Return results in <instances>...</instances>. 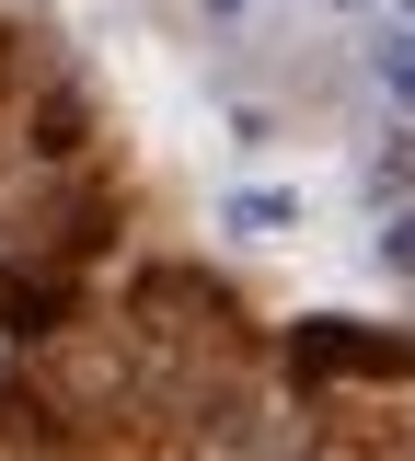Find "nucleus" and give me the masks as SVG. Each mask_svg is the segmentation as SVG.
Listing matches in <instances>:
<instances>
[{"instance_id":"1","label":"nucleus","mask_w":415,"mask_h":461,"mask_svg":"<svg viewBox=\"0 0 415 461\" xmlns=\"http://www.w3.org/2000/svg\"><path fill=\"white\" fill-rule=\"evenodd\" d=\"M220 220H231V230H254V242H266V230H300V196H289V185H242L231 208H220Z\"/></svg>"},{"instance_id":"2","label":"nucleus","mask_w":415,"mask_h":461,"mask_svg":"<svg viewBox=\"0 0 415 461\" xmlns=\"http://www.w3.org/2000/svg\"><path fill=\"white\" fill-rule=\"evenodd\" d=\"M369 81L392 93V115H415V23H392V35L369 47Z\"/></svg>"},{"instance_id":"3","label":"nucleus","mask_w":415,"mask_h":461,"mask_svg":"<svg viewBox=\"0 0 415 461\" xmlns=\"http://www.w3.org/2000/svg\"><path fill=\"white\" fill-rule=\"evenodd\" d=\"M381 266H392V277H415V208H392V220H381Z\"/></svg>"},{"instance_id":"4","label":"nucleus","mask_w":415,"mask_h":461,"mask_svg":"<svg viewBox=\"0 0 415 461\" xmlns=\"http://www.w3.org/2000/svg\"><path fill=\"white\" fill-rule=\"evenodd\" d=\"M335 12H369V0H335Z\"/></svg>"},{"instance_id":"5","label":"nucleus","mask_w":415,"mask_h":461,"mask_svg":"<svg viewBox=\"0 0 415 461\" xmlns=\"http://www.w3.org/2000/svg\"><path fill=\"white\" fill-rule=\"evenodd\" d=\"M208 12H242V0H208Z\"/></svg>"}]
</instances>
